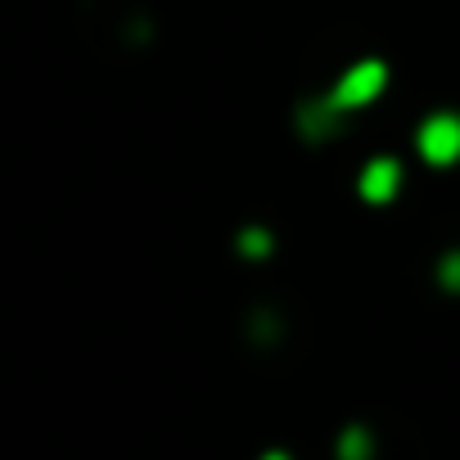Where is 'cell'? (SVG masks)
Returning a JSON list of instances; mask_svg holds the SVG:
<instances>
[{"label": "cell", "instance_id": "1", "mask_svg": "<svg viewBox=\"0 0 460 460\" xmlns=\"http://www.w3.org/2000/svg\"><path fill=\"white\" fill-rule=\"evenodd\" d=\"M420 154L438 167L456 163L460 158V118L456 113H438L420 127Z\"/></svg>", "mask_w": 460, "mask_h": 460}, {"label": "cell", "instance_id": "2", "mask_svg": "<svg viewBox=\"0 0 460 460\" xmlns=\"http://www.w3.org/2000/svg\"><path fill=\"white\" fill-rule=\"evenodd\" d=\"M384 82H388V73H384L379 64H357V68H348V73H343V82H339V91H334L330 109L366 104V100H375V95L384 91Z\"/></svg>", "mask_w": 460, "mask_h": 460}, {"label": "cell", "instance_id": "3", "mask_svg": "<svg viewBox=\"0 0 460 460\" xmlns=\"http://www.w3.org/2000/svg\"><path fill=\"white\" fill-rule=\"evenodd\" d=\"M397 163H388V158H375L370 167H366V176H361V194L370 199V203H388L393 194H397Z\"/></svg>", "mask_w": 460, "mask_h": 460}]
</instances>
